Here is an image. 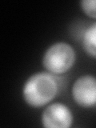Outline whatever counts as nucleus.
Wrapping results in <instances>:
<instances>
[{
	"label": "nucleus",
	"mask_w": 96,
	"mask_h": 128,
	"mask_svg": "<svg viewBox=\"0 0 96 128\" xmlns=\"http://www.w3.org/2000/svg\"><path fill=\"white\" fill-rule=\"evenodd\" d=\"M72 122L71 111L62 103L50 104L42 112V123L46 128H68Z\"/></svg>",
	"instance_id": "obj_4"
},
{
	"label": "nucleus",
	"mask_w": 96,
	"mask_h": 128,
	"mask_svg": "<svg viewBox=\"0 0 96 128\" xmlns=\"http://www.w3.org/2000/svg\"><path fill=\"white\" fill-rule=\"evenodd\" d=\"M82 46L87 54L96 58V22L91 24L84 32Z\"/></svg>",
	"instance_id": "obj_5"
},
{
	"label": "nucleus",
	"mask_w": 96,
	"mask_h": 128,
	"mask_svg": "<svg viewBox=\"0 0 96 128\" xmlns=\"http://www.w3.org/2000/svg\"><path fill=\"white\" fill-rule=\"evenodd\" d=\"M72 95L75 102L82 107L96 105V77L86 74L81 76L74 82Z\"/></svg>",
	"instance_id": "obj_3"
},
{
	"label": "nucleus",
	"mask_w": 96,
	"mask_h": 128,
	"mask_svg": "<svg viewBox=\"0 0 96 128\" xmlns=\"http://www.w3.org/2000/svg\"><path fill=\"white\" fill-rule=\"evenodd\" d=\"M80 6L87 16L96 18V0H82Z\"/></svg>",
	"instance_id": "obj_6"
},
{
	"label": "nucleus",
	"mask_w": 96,
	"mask_h": 128,
	"mask_svg": "<svg viewBox=\"0 0 96 128\" xmlns=\"http://www.w3.org/2000/svg\"><path fill=\"white\" fill-rule=\"evenodd\" d=\"M58 93V83L54 76L46 72L32 74L22 89L26 102L33 107H41L52 101Z\"/></svg>",
	"instance_id": "obj_1"
},
{
	"label": "nucleus",
	"mask_w": 96,
	"mask_h": 128,
	"mask_svg": "<svg viewBox=\"0 0 96 128\" xmlns=\"http://www.w3.org/2000/svg\"><path fill=\"white\" fill-rule=\"evenodd\" d=\"M75 62V52L70 44L56 42L45 52L42 58L44 67L53 74H60L66 72Z\"/></svg>",
	"instance_id": "obj_2"
}]
</instances>
